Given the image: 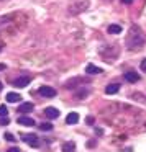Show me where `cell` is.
Listing matches in <instances>:
<instances>
[{"label": "cell", "instance_id": "1", "mask_svg": "<svg viewBox=\"0 0 146 152\" xmlns=\"http://www.w3.org/2000/svg\"><path fill=\"white\" fill-rule=\"evenodd\" d=\"M143 43H145V38L141 34V30L138 26H131L128 31V36H126V48L130 51H138L141 49Z\"/></svg>", "mask_w": 146, "mask_h": 152}, {"label": "cell", "instance_id": "2", "mask_svg": "<svg viewBox=\"0 0 146 152\" xmlns=\"http://www.w3.org/2000/svg\"><path fill=\"white\" fill-rule=\"evenodd\" d=\"M38 93H40L41 96H46V98H54V96L58 95L56 88H53V87H48V85H43V87H40V90H38Z\"/></svg>", "mask_w": 146, "mask_h": 152}, {"label": "cell", "instance_id": "3", "mask_svg": "<svg viewBox=\"0 0 146 152\" xmlns=\"http://www.w3.org/2000/svg\"><path fill=\"white\" fill-rule=\"evenodd\" d=\"M23 141L30 147H40V139H38L36 134H23Z\"/></svg>", "mask_w": 146, "mask_h": 152}, {"label": "cell", "instance_id": "4", "mask_svg": "<svg viewBox=\"0 0 146 152\" xmlns=\"http://www.w3.org/2000/svg\"><path fill=\"white\" fill-rule=\"evenodd\" d=\"M84 82H87V80H84V77H76V79H71V80H67V82H66V88L74 90V88H77L76 85H82Z\"/></svg>", "mask_w": 146, "mask_h": 152}, {"label": "cell", "instance_id": "5", "mask_svg": "<svg viewBox=\"0 0 146 152\" xmlns=\"http://www.w3.org/2000/svg\"><path fill=\"white\" fill-rule=\"evenodd\" d=\"M30 80H31V77H30V75H21V77H18V79L13 82V85H15V87H18V88H25V87H28Z\"/></svg>", "mask_w": 146, "mask_h": 152}, {"label": "cell", "instance_id": "6", "mask_svg": "<svg viewBox=\"0 0 146 152\" xmlns=\"http://www.w3.org/2000/svg\"><path fill=\"white\" fill-rule=\"evenodd\" d=\"M59 110L58 108H54V106H48L46 110H44V116L46 118H49V119H56V118H59Z\"/></svg>", "mask_w": 146, "mask_h": 152}, {"label": "cell", "instance_id": "7", "mask_svg": "<svg viewBox=\"0 0 146 152\" xmlns=\"http://www.w3.org/2000/svg\"><path fill=\"white\" fill-rule=\"evenodd\" d=\"M33 108H35V105L31 102H25V103H21L20 106H18V113H21V115H27V113H31L33 111Z\"/></svg>", "mask_w": 146, "mask_h": 152}, {"label": "cell", "instance_id": "8", "mask_svg": "<svg viewBox=\"0 0 146 152\" xmlns=\"http://www.w3.org/2000/svg\"><path fill=\"white\" fill-rule=\"evenodd\" d=\"M17 121H18V124H21V126H35V119L30 118V116H25V115L18 116Z\"/></svg>", "mask_w": 146, "mask_h": 152}, {"label": "cell", "instance_id": "9", "mask_svg": "<svg viewBox=\"0 0 146 152\" xmlns=\"http://www.w3.org/2000/svg\"><path fill=\"white\" fill-rule=\"evenodd\" d=\"M86 74H89V75H97V74H102V69L97 66H94V64H87L86 66Z\"/></svg>", "mask_w": 146, "mask_h": 152}, {"label": "cell", "instance_id": "10", "mask_svg": "<svg viewBox=\"0 0 146 152\" xmlns=\"http://www.w3.org/2000/svg\"><path fill=\"white\" fill-rule=\"evenodd\" d=\"M118 90H120L118 83H108V85L105 87V93H107V95H115V93H118Z\"/></svg>", "mask_w": 146, "mask_h": 152}, {"label": "cell", "instance_id": "11", "mask_svg": "<svg viewBox=\"0 0 146 152\" xmlns=\"http://www.w3.org/2000/svg\"><path fill=\"white\" fill-rule=\"evenodd\" d=\"M125 80H126V82H130V83H136L139 80V75L136 72H131V70H130V72L125 74Z\"/></svg>", "mask_w": 146, "mask_h": 152}, {"label": "cell", "instance_id": "12", "mask_svg": "<svg viewBox=\"0 0 146 152\" xmlns=\"http://www.w3.org/2000/svg\"><path fill=\"white\" fill-rule=\"evenodd\" d=\"M5 98H7L8 103H17V102H20V100H21V96L18 95V93H15V92H8Z\"/></svg>", "mask_w": 146, "mask_h": 152}, {"label": "cell", "instance_id": "13", "mask_svg": "<svg viewBox=\"0 0 146 152\" xmlns=\"http://www.w3.org/2000/svg\"><path fill=\"white\" fill-rule=\"evenodd\" d=\"M66 123L67 124H76V123H79V115L77 113H69L66 118Z\"/></svg>", "mask_w": 146, "mask_h": 152}, {"label": "cell", "instance_id": "14", "mask_svg": "<svg viewBox=\"0 0 146 152\" xmlns=\"http://www.w3.org/2000/svg\"><path fill=\"white\" fill-rule=\"evenodd\" d=\"M63 152H76V144H74V142H64Z\"/></svg>", "mask_w": 146, "mask_h": 152}, {"label": "cell", "instance_id": "15", "mask_svg": "<svg viewBox=\"0 0 146 152\" xmlns=\"http://www.w3.org/2000/svg\"><path fill=\"white\" fill-rule=\"evenodd\" d=\"M108 33L110 34H120V33H122V26H120V25H110V26H108Z\"/></svg>", "mask_w": 146, "mask_h": 152}, {"label": "cell", "instance_id": "16", "mask_svg": "<svg viewBox=\"0 0 146 152\" xmlns=\"http://www.w3.org/2000/svg\"><path fill=\"white\" fill-rule=\"evenodd\" d=\"M40 129L41 131H51V129H53V124H51V123H41Z\"/></svg>", "mask_w": 146, "mask_h": 152}, {"label": "cell", "instance_id": "17", "mask_svg": "<svg viewBox=\"0 0 146 152\" xmlns=\"http://www.w3.org/2000/svg\"><path fill=\"white\" fill-rule=\"evenodd\" d=\"M89 95V90H84V87H82V90H80L79 93H76V98L79 100V98H84V96H87Z\"/></svg>", "mask_w": 146, "mask_h": 152}, {"label": "cell", "instance_id": "18", "mask_svg": "<svg viewBox=\"0 0 146 152\" xmlns=\"http://www.w3.org/2000/svg\"><path fill=\"white\" fill-rule=\"evenodd\" d=\"M8 115V110L5 105H0V118H5V116Z\"/></svg>", "mask_w": 146, "mask_h": 152}, {"label": "cell", "instance_id": "19", "mask_svg": "<svg viewBox=\"0 0 146 152\" xmlns=\"http://www.w3.org/2000/svg\"><path fill=\"white\" fill-rule=\"evenodd\" d=\"M8 123H10V119H8V116H5V118H0V126H7Z\"/></svg>", "mask_w": 146, "mask_h": 152}, {"label": "cell", "instance_id": "20", "mask_svg": "<svg viewBox=\"0 0 146 152\" xmlns=\"http://www.w3.org/2000/svg\"><path fill=\"white\" fill-rule=\"evenodd\" d=\"M5 139H7V141H10V142L17 141V139L13 137V134H10V132H5Z\"/></svg>", "mask_w": 146, "mask_h": 152}, {"label": "cell", "instance_id": "21", "mask_svg": "<svg viewBox=\"0 0 146 152\" xmlns=\"http://www.w3.org/2000/svg\"><path fill=\"white\" fill-rule=\"evenodd\" d=\"M139 67H141L143 72H146V59H143V61H141V66H139Z\"/></svg>", "mask_w": 146, "mask_h": 152}, {"label": "cell", "instance_id": "22", "mask_svg": "<svg viewBox=\"0 0 146 152\" xmlns=\"http://www.w3.org/2000/svg\"><path fill=\"white\" fill-rule=\"evenodd\" d=\"M7 152H21V151H20V149H18V147H10V149H8Z\"/></svg>", "mask_w": 146, "mask_h": 152}, {"label": "cell", "instance_id": "23", "mask_svg": "<svg viewBox=\"0 0 146 152\" xmlns=\"http://www.w3.org/2000/svg\"><path fill=\"white\" fill-rule=\"evenodd\" d=\"M122 2H123L125 5H130V4H133V0H122Z\"/></svg>", "mask_w": 146, "mask_h": 152}, {"label": "cell", "instance_id": "24", "mask_svg": "<svg viewBox=\"0 0 146 152\" xmlns=\"http://www.w3.org/2000/svg\"><path fill=\"white\" fill-rule=\"evenodd\" d=\"M2 88H4V85H2V82H0V92H2Z\"/></svg>", "mask_w": 146, "mask_h": 152}, {"label": "cell", "instance_id": "25", "mask_svg": "<svg viewBox=\"0 0 146 152\" xmlns=\"http://www.w3.org/2000/svg\"><path fill=\"white\" fill-rule=\"evenodd\" d=\"M0 2H2V0H0Z\"/></svg>", "mask_w": 146, "mask_h": 152}]
</instances>
